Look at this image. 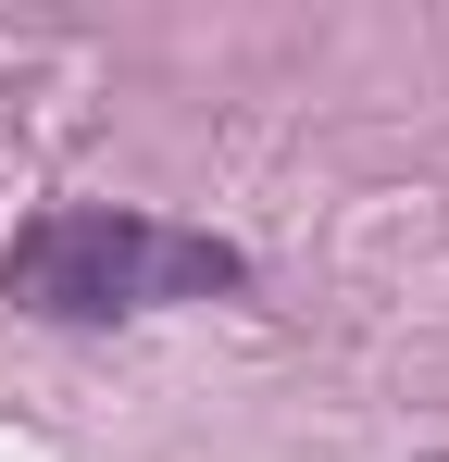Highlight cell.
I'll return each instance as SVG.
<instances>
[{"label":"cell","instance_id":"cell-1","mask_svg":"<svg viewBox=\"0 0 449 462\" xmlns=\"http://www.w3.org/2000/svg\"><path fill=\"white\" fill-rule=\"evenodd\" d=\"M0 288L50 325H113V312H162V300H213L237 288V250L200 226H162V213H38V226L0 250Z\"/></svg>","mask_w":449,"mask_h":462}]
</instances>
